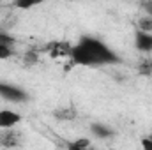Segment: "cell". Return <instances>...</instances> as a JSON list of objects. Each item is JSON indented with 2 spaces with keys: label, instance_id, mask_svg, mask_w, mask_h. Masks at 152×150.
<instances>
[{
  "label": "cell",
  "instance_id": "obj_13",
  "mask_svg": "<svg viewBox=\"0 0 152 150\" xmlns=\"http://www.w3.org/2000/svg\"><path fill=\"white\" fill-rule=\"evenodd\" d=\"M37 62V53L36 51H27L25 53V64L27 66H34Z\"/></svg>",
  "mask_w": 152,
  "mask_h": 150
},
{
  "label": "cell",
  "instance_id": "obj_11",
  "mask_svg": "<svg viewBox=\"0 0 152 150\" xmlns=\"http://www.w3.org/2000/svg\"><path fill=\"white\" fill-rule=\"evenodd\" d=\"M42 2H46V0H14L16 7H20V9H30V7L41 5Z\"/></svg>",
  "mask_w": 152,
  "mask_h": 150
},
{
  "label": "cell",
  "instance_id": "obj_6",
  "mask_svg": "<svg viewBox=\"0 0 152 150\" xmlns=\"http://www.w3.org/2000/svg\"><path fill=\"white\" fill-rule=\"evenodd\" d=\"M20 145V136L12 129H0V147L12 149Z\"/></svg>",
  "mask_w": 152,
  "mask_h": 150
},
{
  "label": "cell",
  "instance_id": "obj_8",
  "mask_svg": "<svg viewBox=\"0 0 152 150\" xmlns=\"http://www.w3.org/2000/svg\"><path fill=\"white\" fill-rule=\"evenodd\" d=\"M69 150H83V149H88L90 147V140L87 138H81V140H76V141H67L64 143Z\"/></svg>",
  "mask_w": 152,
  "mask_h": 150
},
{
  "label": "cell",
  "instance_id": "obj_2",
  "mask_svg": "<svg viewBox=\"0 0 152 150\" xmlns=\"http://www.w3.org/2000/svg\"><path fill=\"white\" fill-rule=\"evenodd\" d=\"M0 99H4L7 103H12V104H23V103L30 101V94L25 88H21L14 83L0 81Z\"/></svg>",
  "mask_w": 152,
  "mask_h": 150
},
{
  "label": "cell",
  "instance_id": "obj_12",
  "mask_svg": "<svg viewBox=\"0 0 152 150\" xmlns=\"http://www.w3.org/2000/svg\"><path fill=\"white\" fill-rule=\"evenodd\" d=\"M14 46H9V44H4V42H0V60H7V58H11L12 55H14V50H12Z\"/></svg>",
  "mask_w": 152,
  "mask_h": 150
},
{
  "label": "cell",
  "instance_id": "obj_5",
  "mask_svg": "<svg viewBox=\"0 0 152 150\" xmlns=\"http://www.w3.org/2000/svg\"><path fill=\"white\" fill-rule=\"evenodd\" d=\"M90 133L92 136L99 138V140H106V138H112L115 134V131L104 122H92L90 124Z\"/></svg>",
  "mask_w": 152,
  "mask_h": 150
},
{
  "label": "cell",
  "instance_id": "obj_4",
  "mask_svg": "<svg viewBox=\"0 0 152 150\" xmlns=\"http://www.w3.org/2000/svg\"><path fill=\"white\" fill-rule=\"evenodd\" d=\"M134 48L142 53H151L152 51V34L136 30L134 34Z\"/></svg>",
  "mask_w": 152,
  "mask_h": 150
},
{
  "label": "cell",
  "instance_id": "obj_10",
  "mask_svg": "<svg viewBox=\"0 0 152 150\" xmlns=\"http://www.w3.org/2000/svg\"><path fill=\"white\" fill-rule=\"evenodd\" d=\"M138 73H140L142 76H151L152 74V60L151 58H145V60L140 62V66H138Z\"/></svg>",
  "mask_w": 152,
  "mask_h": 150
},
{
  "label": "cell",
  "instance_id": "obj_9",
  "mask_svg": "<svg viewBox=\"0 0 152 150\" xmlns=\"http://www.w3.org/2000/svg\"><path fill=\"white\" fill-rule=\"evenodd\" d=\"M138 30L152 34V18L151 16H143V18L138 20Z\"/></svg>",
  "mask_w": 152,
  "mask_h": 150
},
{
  "label": "cell",
  "instance_id": "obj_16",
  "mask_svg": "<svg viewBox=\"0 0 152 150\" xmlns=\"http://www.w3.org/2000/svg\"><path fill=\"white\" fill-rule=\"evenodd\" d=\"M143 9H145L147 16H151V18H152V0H149V2H145V4H143Z\"/></svg>",
  "mask_w": 152,
  "mask_h": 150
},
{
  "label": "cell",
  "instance_id": "obj_15",
  "mask_svg": "<svg viewBox=\"0 0 152 150\" xmlns=\"http://www.w3.org/2000/svg\"><path fill=\"white\" fill-rule=\"evenodd\" d=\"M142 147H143V149L152 150V136H145V138H142Z\"/></svg>",
  "mask_w": 152,
  "mask_h": 150
},
{
  "label": "cell",
  "instance_id": "obj_3",
  "mask_svg": "<svg viewBox=\"0 0 152 150\" xmlns=\"http://www.w3.org/2000/svg\"><path fill=\"white\" fill-rule=\"evenodd\" d=\"M23 117L14 110H0V129H14Z\"/></svg>",
  "mask_w": 152,
  "mask_h": 150
},
{
  "label": "cell",
  "instance_id": "obj_1",
  "mask_svg": "<svg viewBox=\"0 0 152 150\" xmlns=\"http://www.w3.org/2000/svg\"><path fill=\"white\" fill-rule=\"evenodd\" d=\"M71 60L83 67H101L120 64V57L101 39L92 36H81L78 42L71 46Z\"/></svg>",
  "mask_w": 152,
  "mask_h": 150
},
{
  "label": "cell",
  "instance_id": "obj_14",
  "mask_svg": "<svg viewBox=\"0 0 152 150\" xmlns=\"http://www.w3.org/2000/svg\"><path fill=\"white\" fill-rule=\"evenodd\" d=\"M0 42L9 44V46H14V37L9 36V34H5V32H0Z\"/></svg>",
  "mask_w": 152,
  "mask_h": 150
},
{
  "label": "cell",
  "instance_id": "obj_7",
  "mask_svg": "<svg viewBox=\"0 0 152 150\" xmlns=\"http://www.w3.org/2000/svg\"><path fill=\"white\" fill-rule=\"evenodd\" d=\"M53 117L57 120H64V122H71L76 118V111L73 108H57L53 111Z\"/></svg>",
  "mask_w": 152,
  "mask_h": 150
}]
</instances>
